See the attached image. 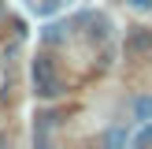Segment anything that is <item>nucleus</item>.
<instances>
[{
  "instance_id": "nucleus-8",
  "label": "nucleus",
  "mask_w": 152,
  "mask_h": 149,
  "mask_svg": "<svg viewBox=\"0 0 152 149\" xmlns=\"http://www.w3.org/2000/svg\"><path fill=\"white\" fill-rule=\"evenodd\" d=\"M134 11H152V0H126Z\"/></svg>"
},
{
  "instance_id": "nucleus-6",
  "label": "nucleus",
  "mask_w": 152,
  "mask_h": 149,
  "mask_svg": "<svg viewBox=\"0 0 152 149\" xmlns=\"http://www.w3.org/2000/svg\"><path fill=\"white\" fill-rule=\"evenodd\" d=\"M59 7H63V0H41L37 11H41V15H52V11H59Z\"/></svg>"
},
{
  "instance_id": "nucleus-7",
  "label": "nucleus",
  "mask_w": 152,
  "mask_h": 149,
  "mask_svg": "<svg viewBox=\"0 0 152 149\" xmlns=\"http://www.w3.org/2000/svg\"><path fill=\"white\" fill-rule=\"evenodd\" d=\"M104 142H108V145H119V142H126V134H123V131H108Z\"/></svg>"
},
{
  "instance_id": "nucleus-2",
  "label": "nucleus",
  "mask_w": 152,
  "mask_h": 149,
  "mask_svg": "<svg viewBox=\"0 0 152 149\" xmlns=\"http://www.w3.org/2000/svg\"><path fill=\"white\" fill-rule=\"evenodd\" d=\"M126 49L134 52V56H145V52H152V30H145V34H130V45H126Z\"/></svg>"
},
{
  "instance_id": "nucleus-4",
  "label": "nucleus",
  "mask_w": 152,
  "mask_h": 149,
  "mask_svg": "<svg viewBox=\"0 0 152 149\" xmlns=\"http://www.w3.org/2000/svg\"><path fill=\"white\" fill-rule=\"evenodd\" d=\"M134 116L145 123V119H152V97H134Z\"/></svg>"
},
{
  "instance_id": "nucleus-1",
  "label": "nucleus",
  "mask_w": 152,
  "mask_h": 149,
  "mask_svg": "<svg viewBox=\"0 0 152 149\" xmlns=\"http://www.w3.org/2000/svg\"><path fill=\"white\" fill-rule=\"evenodd\" d=\"M30 78H34V93H37V97H63V93H67L63 78L56 74V67H52V60L45 56V52H41V56H34Z\"/></svg>"
},
{
  "instance_id": "nucleus-5",
  "label": "nucleus",
  "mask_w": 152,
  "mask_h": 149,
  "mask_svg": "<svg viewBox=\"0 0 152 149\" xmlns=\"http://www.w3.org/2000/svg\"><path fill=\"white\" fill-rule=\"evenodd\" d=\"M130 142H134V145H152V119H145V127H141Z\"/></svg>"
},
{
  "instance_id": "nucleus-3",
  "label": "nucleus",
  "mask_w": 152,
  "mask_h": 149,
  "mask_svg": "<svg viewBox=\"0 0 152 149\" xmlns=\"http://www.w3.org/2000/svg\"><path fill=\"white\" fill-rule=\"evenodd\" d=\"M67 30H71V22H52V26L45 30V41H48V45H59L67 37Z\"/></svg>"
}]
</instances>
